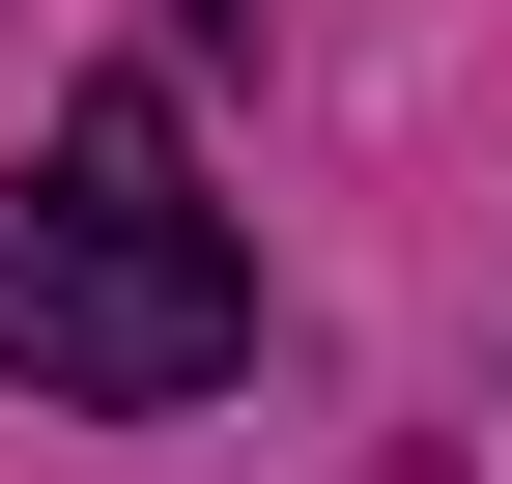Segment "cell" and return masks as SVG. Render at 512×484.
<instances>
[{
	"instance_id": "obj_1",
	"label": "cell",
	"mask_w": 512,
	"mask_h": 484,
	"mask_svg": "<svg viewBox=\"0 0 512 484\" xmlns=\"http://www.w3.org/2000/svg\"><path fill=\"white\" fill-rule=\"evenodd\" d=\"M0 371H29V399H114V428L256 371V257H228L200 171H171L143 86H86L29 171H0Z\"/></svg>"
}]
</instances>
